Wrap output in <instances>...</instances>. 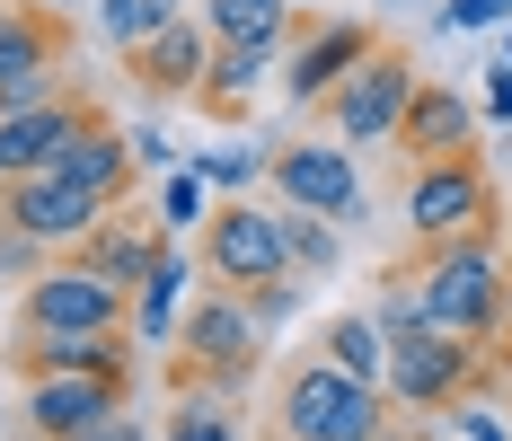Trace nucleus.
<instances>
[{
    "mask_svg": "<svg viewBox=\"0 0 512 441\" xmlns=\"http://www.w3.org/2000/svg\"><path fill=\"white\" fill-rule=\"evenodd\" d=\"M398 274L415 283V318H424V327H451V336L495 344L504 283H512L504 230H468V239H415V256L398 265Z\"/></svg>",
    "mask_w": 512,
    "mask_h": 441,
    "instance_id": "f257e3e1",
    "label": "nucleus"
},
{
    "mask_svg": "<svg viewBox=\"0 0 512 441\" xmlns=\"http://www.w3.org/2000/svg\"><path fill=\"white\" fill-rule=\"evenodd\" d=\"M407 424H424V415H407L380 380L336 371L327 353H301L274 380V441H398Z\"/></svg>",
    "mask_w": 512,
    "mask_h": 441,
    "instance_id": "f03ea898",
    "label": "nucleus"
},
{
    "mask_svg": "<svg viewBox=\"0 0 512 441\" xmlns=\"http://www.w3.org/2000/svg\"><path fill=\"white\" fill-rule=\"evenodd\" d=\"M177 353H168V389H248L256 371H265V327L248 318V300L204 283V300L177 318Z\"/></svg>",
    "mask_w": 512,
    "mask_h": 441,
    "instance_id": "7ed1b4c3",
    "label": "nucleus"
},
{
    "mask_svg": "<svg viewBox=\"0 0 512 441\" xmlns=\"http://www.w3.org/2000/svg\"><path fill=\"white\" fill-rule=\"evenodd\" d=\"M495 380V362H486V344L477 336H451V327H398L389 336V371H380V389L398 397L407 415H451L468 397Z\"/></svg>",
    "mask_w": 512,
    "mask_h": 441,
    "instance_id": "20e7f679",
    "label": "nucleus"
},
{
    "mask_svg": "<svg viewBox=\"0 0 512 441\" xmlns=\"http://www.w3.org/2000/svg\"><path fill=\"white\" fill-rule=\"evenodd\" d=\"M415 80H424V71H415L407 45H371L354 71L327 89V98L309 106V115H318V133H327V142H345V150H354V142H389V133H398V115H407V98H415Z\"/></svg>",
    "mask_w": 512,
    "mask_h": 441,
    "instance_id": "39448f33",
    "label": "nucleus"
},
{
    "mask_svg": "<svg viewBox=\"0 0 512 441\" xmlns=\"http://www.w3.org/2000/svg\"><path fill=\"white\" fill-rule=\"evenodd\" d=\"M195 265H204V283H221V292H239V300L283 283L292 274V247H283L274 203H212L204 239H195Z\"/></svg>",
    "mask_w": 512,
    "mask_h": 441,
    "instance_id": "423d86ee",
    "label": "nucleus"
},
{
    "mask_svg": "<svg viewBox=\"0 0 512 441\" xmlns=\"http://www.w3.org/2000/svg\"><path fill=\"white\" fill-rule=\"evenodd\" d=\"M468 230H504V203L477 150L424 159L407 168V239H468Z\"/></svg>",
    "mask_w": 512,
    "mask_h": 441,
    "instance_id": "0eeeda50",
    "label": "nucleus"
},
{
    "mask_svg": "<svg viewBox=\"0 0 512 441\" xmlns=\"http://www.w3.org/2000/svg\"><path fill=\"white\" fill-rule=\"evenodd\" d=\"M106 212H124V203H106L98 186H80V177H62V168H27V177L0 186V221H9L18 239H36L45 256H71Z\"/></svg>",
    "mask_w": 512,
    "mask_h": 441,
    "instance_id": "6e6552de",
    "label": "nucleus"
},
{
    "mask_svg": "<svg viewBox=\"0 0 512 441\" xmlns=\"http://www.w3.org/2000/svg\"><path fill=\"white\" fill-rule=\"evenodd\" d=\"M265 186H274V203H309V212H327L336 230H354L362 212V168H354V150L345 142H274L265 150Z\"/></svg>",
    "mask_w": 512,
    "mask_h": 441,
    "instance_id": "1a4fd4ad",
    "label": "nucleus"
},
{
    "mask_svg": "<svg viewBox=\"0 0 512 441\" xmlns=\"http://www.w3.org/2000/svg\"><path fill=\"white\" fill-rule=\"evenodd\" d=\"M18 397H27V441H71L80 424L133 406V362H106V371H45V380H18Z\"/></svg>",
    "mask_w": 512,
    "mask_h": 441,
    "instance_id": "9d476101",
    "label": "nucleus"
},
{
    "mask_svg": "<svg viewBox=\"0 0 512 441\" xmlns=\"http://www.w3.org/2000/svg\"><path fill=\"white\" fill-rule=\"evenodd\" d=\"M371 45H380V36H371L362 18H309V9H301V27L283 36V62H274V71H283L292 106H318V98H327V89H336V80L362 62V53H371Z\"/></svg>",
    "mask_w": 512,
    "mask_h": 441,
    "instance_id": "9b49d317",
    "label": "nucleus"
},
{
    "mask_svg": "<svg viewBox=\"0 0 512 441\" xmlns=\"http://www.w3.org/2000/svg\"><path fill=\"white\" fill-rule=\"evenodd\" d=\"M124 318H133V292L98 283V274L71 265V256H53L45 274L18 292V327H124Z\"/></svg>",
    "mask_w": 512,
    "mask_h": 441,
    "instance_id": "f8f14e48",
    "label": "nucleus"
},
{
    "mask_svg": "<svg viewBox=\"0 0 512 441\" xmlns=\"http://www.w3.org/2000/svg\"><path fill=\"white\" fill-rule=\"evenodd\" d=\"M89 124H106V106H98V98H71V89H53V98L0 115V186H9V177H27V168H53L62 142H71V133H89Z\"/></svg>",
    "mask_w": 512,
    "mask_h": 441,
    "instance_id": "ddd939ff",
    "label": "nucleus"
},
{
    "mask_svg": "<svg viewBox=\"0 0 512 441\" xmlns=\"http://www.w3.org/2000/svg\"><path fill=\"white\" fill-rule=\"evenodd\" d=\"M204 62H212V27H204V18H168L151 45L124 53V80H133L151 106H195Z\"/></svg>",
    "mask_w": 512,
    "mask_h": 441,
    "instance_id": "4468645a",
    "label": "nucleus"
},
{
    "mask_svg": "<svg viewBox=\"0 0 512 441\" xmlns=\"http://www.w3.org/2000/svg\"><path fill=\"white\" fill-rule=\"evenodd\" d=\"M71 0H0V89L9 80H53L71 62Z\"/></svg>",
    "mask_w": 512,
    "mask_h": 441,
    "instance_id": "2eb2a0df",
    "label": "nucleus"
},
{
    "mask_svg": "<svg viewBox=\"0 0 512 441\" xmlns=\"http://www.w3.org/2000/svg\"><path fill=\"white\" fill-rule=\"evenodd\" d=\"M389 150H398L407 168H424V159H451V150H477V115H468L460 89H442V80H415V98H407V115H398Z\"/></svg>",
    "mask_w": 512,
    "mask_h": 441,
    "instance_id": "dca6fc26",
    "label": "nucleus"
},
{
    "mask_svg": "<svg viewBox=\"0 0 512 441\" xmlns=\"http://www.w3.org/2000/svg\"><path fill=\"white\" fill-rule=\"evenodd\" d=\"M106 362H133V336H124V327H18V344H9V371H18V380L106 371Z\"/></svg>",
    "mask_w": 512,
    "mask_h": 441,
    "instance_id": "f3484780",
    "label": "nucleus"
},
{
    "mask_svg": "<svg viewBox=\"0 0 512 441\" xmlns=\"http://www.w3.org/2000/svg\"><path fill=\"white\" fill-rule=\"evenodd\" d=\"M159 247H168V230H151V221H142V212L124 203V212H106L98 230H89V239L71 247V265H89L98 283H115V292H133V283H142V274L159 265Z\"/></svg>",
    "mask_w": 512,
    "mask_h": 441,
    "instance_id": "a211bd4d",
    "label": "nucleus"
},
{
    "mask_svg": "<svg viewBox=\"0 0 512 441\" xmlns=\"http://www.w3.org/2000/svg\"><path fill=\"white\" fill-rule=\"evenodd\" d=\"M274 62H283V45H212L195 106H204L212 124H248V98H256V80H265Z\"/></svg>",
    "mask_w": 512,
    "mask_h": 441,
    "instance_id": "6ab92c4d",
    "label": "nucleus"
},
{
    "mask_svg": "<svg viewBox=\"0 0 512 441\" xmlns=\"http://www.w3.org/2000/svg\"><path fill=\"white\" fill-rule=\"evenodd\" d=\"M186 274H195V265H186L177 247H159V265L133 283V318H124L133 344H168L177 336V292H186Z\"/></svg>",
    "mask_w": 512,
    "mask_h": 441,
    "instance_id": "aec40b11",
    "label": "nucleus"
},
{
    "mask_svg": "<svg viewBox=\"0 0 512 441\" xmlns=\"http://www.w3.org/2000/svg\"><path fill=\"white\" fill-rule=\"evenodd\" d=\"M274 221H283V247H292V274H301V283H318V274L345 265V230H336L327 212H309V203H274Z\"/></svg>",
    "mask_w": 512,
    "mask_h": 441,
    "instance_id": "412c9836",
    "label": "nucleus"
},
{
    "mask_svg": "<svg viewBox=\"0 0 512 441\" xmlns=\"http://www.w3.org/2000/svg\"><path fill=\"white\" fill-rule=\"evenodd\" d=\"M318 353H327L336 371H354V380H380V371H389V327H380L371 309H345V318L318 327Z\"/></svg>",
    "mask_w": 512,
    "mask_h": 441,
    "instance_id": "4be33fe9",
    "label": "nucleus"
},
{
    "mask_svg": "<svg viewBox=\"0 0 512 441\" xmlns=\"http://www.w3.org/2000/svg\"><path fill=\"white\" fill-rule=\"evenodd\" d=\"M212 45H283L292 36V0H204Z\"/></svg>",
    "mask_w": 512,
    "mask_h": 441,
    "instance_id": "5701e85b",
    "label": "nucleus"
},
{
    "mask_svg": "<svg viewBox=\"0 0 512 441\" xmlns=\"http://www.w3.org/2000/svg\"><path fill=\"white\" fill-rule=\"evenodd\" d=\"M159 441H248L239 433V397L230 389H177V415Z\"/></svg>",
    "mask_w": 512,
    "mask_h": 441,
    "instance_id": "b1692460",
    "label": "nucleus"
},
{
    "mask_svg": "<svg viewBox=\"0 0 512 441\" xmlns=\"http://www.w3.org/2000/svg\"><path fill=\"white\" fill-rule=\"evenodd\" d=\"M168 18H186V0H98V36L115 53H133V45H151Z\"/></svg>",
    "mask_w": 512,
    "mask_h": 441,
    "instance_id": "393cba45",
    "label": "nucleus"
},
{
    "mask_svg": "<svg viewBox=\"0 0 512 441\" xmlns=\"http://www.w3.org/2000/svg\"><path fill=\"white\" fill-rule=\"evenodd\" d=\"M212 203H204V168H186L177 186H168V203H159V230H195Z\"/></svg>",
    "mask_w": 512,
    "mask_h": 441,
    "instance_id": "a878e982",
    "label": "nucleus"
},
{
    "mask_svg": "<svg viewBox=\"0 0 512 441\" xmlns=\"http://www.w3.org/2000/svg\"><path fill=\"white\" fill-rule=\"evenodd\" d=\"M292 309H301V274H283V283H265V292H248V318L265 327V336H274V327H283Z\"/></svg>",
    "mask_w": 512,
    "mask_h": 441,
    "instance_id": "bb28decb",
    "label": "nucleus"
},
{
    "mask_svg": "<svg viewBox=\"0 0 512 441\" xmlns=\"http://www.w3.org/2000/svg\"><path fill=\"white\" fill-rule=\"evenodd\" d=\"M195 168H204V186H248V177L265 168V159H256V150H204Z\"/></svg>",
    "mask_w": 512,
    "mask_h": 441,
    "instance_id": "cd10ccee",
    "label": "nucleus"
},
{
    "mask_svg": "<svg viewBox=\"0 0 512 441\" xmlns=\"http://www.w3.org/2000/svg\"><path fill=\"white\" fill-rule=\"evenodd\" d=\"M71 441H151V433H142V415H133V406H115V415H98V424H80Z\"/></svg>",
    "mask_w": 512,
    "mask_h": 441,
    "instance_id": "c85d7f7f",
    "label": "nucleus"
},
{
    "mask_svg": "<svg viewBox=\"0 0 512 441\" xmlns=\"http://www.w3.org/2000/svg\"><path fill=\"white\" fill-rule=\"evenodd\" d=\"M495 18H512V0H451L442 9V27H495Z\"/></svg>",
    "mask_w": 512,
    "mask_h": 441,
    "instance_id": "c756f323",
    "label": "nucleus"
},
{
    "mask_svg": "<svg viewBox=\"0 0 512 441\" xmlns=\"http://www.w3.org/2000/svg\"><path fill=\"white\" fill-rule=\"evenodd\" d=\"M36 256H45V247H36V239H18V230H9V221H0V274H9V265H18V274H27V265H36Z\"/></svg>",
    "mask_w": 512,
    "mask_h": 441,
    "instance_id": "7c9ffc66",
    "label": "nucleus"
},
{
    "mask_svg": "<svg viewBox=\"0 0 512 441\" xmlns=\"http://www.w3.org/2000/svg\"><path fill=\"white\" fill-rule=\"evenodd\" d=\"M451 424H468V441H512L495 415H477V397H468V406H451Z\"/></svg>",
    "mask_w": 512,
    "mask_h": 441,
    "instance_id": "2f4dec72",
    "label": "nucleus"
},
{
    "mask_svg": "<svg viewBox=\"0 0 512 441\" xmlns=\"http://www.w3.org/2000/svg\"><path fill=\"white\" fill-rule=\"evenodd\" d=\"M486 106L512 124V62H495V80H486Z\"/></svg>",
    "mask_w": 512,
    "mask_h": 441,
    "instance_id": "473e14b6",
    "label": "nucleus"
},
{
    "mask_svg": "<svg viewBox=\"0 0 512 441\" xmlns=\"http://www.w3.org/2000/svg\"><path fill=\"white\" fill-rule=\"evenodd\" d=\"M292 9H318V0H292Z\"/></svg>",
    "mask_w": 512,
    "mask_h": 441,
    "instance_id": "72a5a7b5",
    "label": "nucleus"
},
{
    "mask_svg": "<svg viewBox=\"0 0 512 441\" xmlns=\"http://www.w3.org/2000/svg\"><path fill=\"white\" fill-rule=\"evenodd\" d=\"M504 62H512V45H504Z\"/></svg>",
    "mask_w": 512,
    "mask_h": 441,
    "instance_id": "f704fd0d",
    "label": "nucleus"
}]
</instances>
